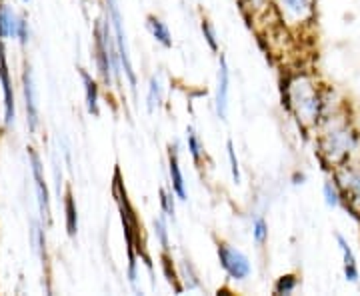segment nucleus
Instances as JSON below:
<instances>
[{"mask_svg": "<svg viewBox=\"0 0 360 296\" xmlns=\"http://www.w3.org/2000/svg\"><path fill=\"white\" fill-rule=\"evenodd\" d=\"M112 193H115L116 202H118V210H120V219H122V226H124V236H127V245H129V278L130 284H136V264H139V255L142 252L141 246V226H139V219L132 210L127 196V188L122 184V176L120 170H115V182H112Z\"/></svg>", "mask_w": 360, "mask_h": 296, "instance_id": "obj_2", "label": "nucleus"}, {"mask_svg": "<svg viewBox=\"0 0 360 296\" xmlns=\"http://www.w3.org/2000/svg\"><path fill=\"white\" fill-rule=\"evenodd\" d=\"M65 208H66V231H68L70 236H75L78 231V214H77V205H75V196H72L70 191H66Z\"/></svg>", "mask_w": 360, "mask_h": 296, "instance_id": "obj_18", "label": "nucleus"}, {"mask_svg": "<svg viewBox=\"0 0 360 296\" xmlns=\"http://www.w3.org/2000/svg\"><path fill=\"white\" fill-rule=\"evenodd\" d=\"M336 243H338V248L342 252V258H345V276H347L348 283L356 284L360 278L359 264H356V257L352 252V248L348 245V240L342 236V234H336Z\"/></svg>", "mask_w": 360, "mask_h": 296, "instance_id": "obj_13", "label": "nucleus"}, {"mask_svg": "<svg viewBox=\"0 0 360 296\" xmlns=\"http://www.w3.org/2000/svg\"><path fill=\"white\" fill-rule=\"evenodd\" d=\"M283 18L292 26L307 25L314 16V0H276Z\"/></svg>", "mask_w": 360, "mask_h": 296, "instance_id": "obj_8", "label": "nucleus"}, {"mask_svg": "<svg viewBox=\"0 0 360 296\" xmlns=\"http://www.w3.org/2000/svg\"><path fill=\"white\" fill-rule=\"evenodd\" d=\"M296 286H298V278H296L295 274H284L274 284V292L276 295H292L296 290Z\"/></svg>", "mask_w": 360, "mask_h": 296, "instance_id": "obj_19", "label": "nucleus"}, {"mask_svg": "<svg viewBox=\"0 0 360 296\" xmlns=\"http://www.w3.org/2000/svg\"><path fill=\"white\" fill-rule=\"evenodd\" d=\"M25 2H28V0H25Z\"/></svg>", "mask_w": 360, "mask_h": 296, "instance_id": "obj_30", "label": "nucleus"}, {"mask_svg": "<svg viewBox=\"0 0 360 296\" xmlns=\"http://www.w3.org/2000/svg\"><path fill=\"white\" fill-rule=\"evenodd\" d=\"M322 193H324V200H326V205L330 206V208H336V206L342 202V196H340V191H338V186H336L335 181L324 182Z\"/></svg>", "mask_w": 360, "mask_h": 296, "instance_id": "obj_20", "label": "nucleus"}, {"mask_svg": "<svg viewBox=\"0 0 360 296\" xmlns=\"http://www.w3.org/2000/svg\"><path fill=\"white\" fill-rule=\"evenodd\" d=\"M172 193L174 191H160V205H162V210H165V214H168V217H174V200H172Z\"/></svg>", "mask_w": 360, "mask_h": 296, "instance_id": "obj_27", "label": "nucleus"}, {"mask_svg": "<svg viewBox=\"0 0 360 296\" xmlns=\"http://www.w3.org/2000/svg\"><path fill=\"white\" fill-rule=\"evenodd\" d=\"M146 28L150 30V34L155 37L162 46H167L170 49L172 46V37H170V30H168V26L160 20V18H156V16H148L146 18Z\"/></svg>", "mask_w": 360, "mask_h": 296, "instance_id": "obj_16", "label": "nucleus"}, {"mask_svg": "<svg viewBox=\"0 0 360 296\" xmlns=\"http://www.w3.org/2000/svg\"><path fill=\"white\" fill-rule=\"evenodd\" d=\"M186 141H188V150L193 155L194 162H200L202 160V142L198 139V134L194 132L193 127H188V130H186Z\"/></svg>", "mask_w": 360, "mask_h": 296, "instance_id": "obj_21", "label": "nucleus"}, {"mask_svg": "<svg viewBox=\"0 0 360 296\" xmlns=\"http://www.w3.org/2000/svg\"><path fill=\"white\" fill-rule=\"evenodd\" d=\"M32 238H34V246H37V250L40 252V257L44 258V246H46V243H44V234H42V231H40L39 226H34Z\"/></svg>", "mask_w": 360, "mask_h": 296, "instance_id": "obj_28", "label": "nucleus"}, {"mask_svg": "<svg viewBox=\"0 0 360 296\" xmlns=\"http://www.w3.org/2000/svg\"><path fill=\"white\" fill-rule=\"evenodd\" d=\"M226 150H229V160H231L232 179L238 184V182H240V168H238V158H236V150H234V142H226Z\"/></svg>", "mask_w": 360, "mask_h": 296, "instance_id": "obj_24", "label": "nucleus"}, {"mask_svg": "<svg viewBox=\"0 0 360 296\" xmlns=\"http://www.w3.org/2000/svg\"><path fill=\"white\" fill-rule=\"evenodd\" d=\"M219 258L222 269L226 271V274L234 278V281H245L250 276V262L246 258L245 252H240L238 248L220 243L219 245Z\"/></svg>", "mask_w": 360, "mask_h": 296, "instance_id": "obj_7", "label": "nucleus"}, {"mask_svg": "<svg viewBox=\"0 0 360 296\" xmlns=\"http://www.w3.org/2000/svg\"><path fill=\"white\" fill-rule=\"evenodd\" d=\"M80 77L84 82V92H86V108L90 115L98 116V86L86 70H80Z\"/></svg>", "mask_w": 360, "mask_h": 296, "instance_id": "obj_15", "label": "nucleus"}, {"mask_svg": "<svg viewBox=\"0 0 360 296\" xmlns=\"http://www.w3.org/2000/svg\"><path fill=\"white\" fill-rule=\"evenodd\" d=\"M160 104V84L156 78H150V86H148V110L153 112L155 106Z\"/></svg>", "mask_w": 360, "mask_h": 296, "instance_id": "obj_25", "label": "nucleus"}, {"mask_svg": "<svg viewBox=\"0 0 360 296\" xmlns=\"http://www.w3.org/2000/svg\"><path fill=\"white\" fill-rule=\"evenodd\" d=\"M155 231H156V236H158V240H160V246L168 250L170 246H168V231H167V222L165 219H158L155 220Z\"/></svg>", "mask_w": 360, "mask_h": 296, "instance_id": "obj_26", "label": "nucleus"}, {"mask_svg": "<svg viewBox=\"0 0 360 296\" xmlns=\"http://www.w3.org/2000/svg\"><path fill=\"white\" fill-rule=\"evenodd\" d=\"M16 37L18 40L26 44L28 42V22H26L25 18H18V25H16Z\"/></svg>", "mask_w": 360, "mask_h": 296, "instance_id": "obj_29", "label": "nucleus"}, {"mask_svg": "<svg viewBox=\"0 0 360 296\" xmlns=\"http://www.w3.org/2000/svg\"><path fill=\"white\" fill-rule=\"evenodd\" d=\"M168 167H170V181H172V191L179 196L180 200H186V188H184V176L179 165V153L176 146H170V155H168Z\"/></svg>", "mask_w": 360, "mask_h": 296, "instance_id": "obj_14", "label": "nucleus"}, {"mask_svg": "<svg viewBox=\"0 0 360 296\" xmlns=\"http://www.w3.org/2000/svg\"><path fill=\"white\" fill-rule=\"evenodd\" d=\"M335 182L342 196L340 205L345 206L352 217L360 219V167H350L347 162L336 167Z\"/></svg>", "mask_w": 360, "mask_h": 296, "instance_id": "obj_5", "label": "nucleus"}, {"mask_svg": "<svg viewBox=\"0 0 360 296\" xmlns=\"http://www.w3.org/2000/svg\"><path fill=\"white\" fill-rule=\"evenodd\" d=\"M356 146V134L347 122H336L326 130L319 141V153L330 167H340L348 160Z\"/></svg>", "mask_w": 360, "mask_h": 296, "instance_id": "obj_3", "label": "nucleus"}, {"mask_svg": "<svg viewBox=\"0 0 360 296\" xmlns=\"http://www.w3.org/2000/svg\"><path fill=\"white\" fill-rule=\"evenodd\" d=\"M200 28H202V34H205L208 46H210L214 52H219V40H217V30H214L212 22H210V20H202Z\"/></svg>", "mask_w": 360, "mask_h": 296, "instance_id": "obj_23", "label": "nucleus"}, {"mask_svg": "<svg viewBox=\"0 0 360 296\" xmlns=\"http://www.w3.org/2000/svg\"><path fill=\"white\" fill-rule=\"evenodd\" d=\"M0 82H2V91H4V120L6 124L14 122V92L11 75H8V65H6V54L4 46L0 42Z\"/></svg>", "mask_w": 360, "mask_h": 296, "instance_id": "obj_10", "label": "nucleus"}, {"mask_svg": "<svg viewBox=\"0 0 360 296\" xmlns=\"http://www.w3.org/2000/svg\"><path fill=\"white\" fill-rule=\"evenodd\" d=\"M106 4H108V20H110V25L115 26V40L116 49H118V58H120V63L124 66V75L129 78L132 91H136V75H134V68H132V63H130L129 46H127V34H124V28H122V16H120L118 4H116L115 0H106Z\"/></svg>", "mask_w": 360, "mask_h": 296, "instance_id": "obj_6", "label": "nucleus"}, {"mask_svg": "<svg viewBox=\"0 0 360 296\" xmlns=\"http://www.w3.org/2000/svg\"><path fill=\"white\" fill-rule=\"evenodd\" d=\"M252 234H255V240H257L258 245H264L269 240V224H266V220L262 219V217L255 220Z\"/></svg>", "mask_w": 360, "mask_h": 296, "instance_id": "obj_22", "label": "nucleus"}, {"mask_svg": "<svg viewBox=\"0 0 360 296\" xmlns=\"http://www.w3.org/2000/svg\"><path fill=\"white\" fill-rule=\"evenodd\" d=\"M22 82H25V101H26V116H28V129L37 130V127H39V106H37V91H34V82H32L30 66H26L25 68Z\"/></svg>", "mask_w": 360, "mask_h": 296, "instance_id": "obj_12", "label": "nucleus"}, {"mask_svg": "<svg viewBox=\"0 0 360 296\" xmlns=\"http://www.w3.org/2000/svg\"><path fill=\"white\" fill-rule=\"evenodd\" d=\"M28 156H30V165H32V176H34V186H37V196H39V206L42 220L46 224H51V202H49V188L44 182V174H42V165H40L39 155L28 148Z\"/></svg>", "mask_w": 360, "mask_h": 296, "instance_id": "obj_9", "label": "nucleus"}, {"mask_svg": "<svg viewBox=\"0 0 360 296\" xmlns=\"http://www.w3.org/2000/svg\"><path fill=\"white\" fill-rule=\"evenodd\" d=\"M229 84H231V70L226 65V58L220 56L219 65V84H217V115L220 120H226L229 110Z\"/></svg>", "mask_w": 360, "mask_h": 296, "instance_id": "obj_11", "label": "nucleus"}, {"mask_svg": "<svg viewBox=\"0 0 360 296\" xmlns=\"http://www.w3.org/2000/svg\"><path fill=\"white\" fill-rule=\"evenodd\" d=\"M286 101H288L290 110L298 118V122H302L304 127L319 124V120L322 118V110H324V98L312 78H292L286 89Z\"/></svg>", "mask_w": 360, "mask_h": 296, "instance_id": "obj_1", "label": "nucleus"}, {"mask_svg": "<svg viewBox=\"0 0 360 296\" xmlns=\"http://www.w3.org/2000/svg\"><path fill=\"white\" fill-rule=\"evenodd\" d=\"M16 25H18V18L14 16L13 11L0 4V39L16 37Z\"/></svg>", "mask_w": 360, "mask_h": 296, "instance_id": "obj_17", "label": "nucleus"}, {"mask_svg": "<svg viewBox=\"0 0 360 296\" xmlns=\"http://www.w3.org/2000/svg\"><path fill=\"white\" fill-rule=\"evenodd\" d=\"M94 34H96V60H98V70L103 75L104 82L110 84L112 77L120 75V68L116 63V54L118 49L116 46V40L110 37V22L108 20H98L96 28H94Z\"/></svg>", "mask_w": 360, "mask_h": 296, "instance_id": "obj_4", "label": "nucleus"}]
</instances>
